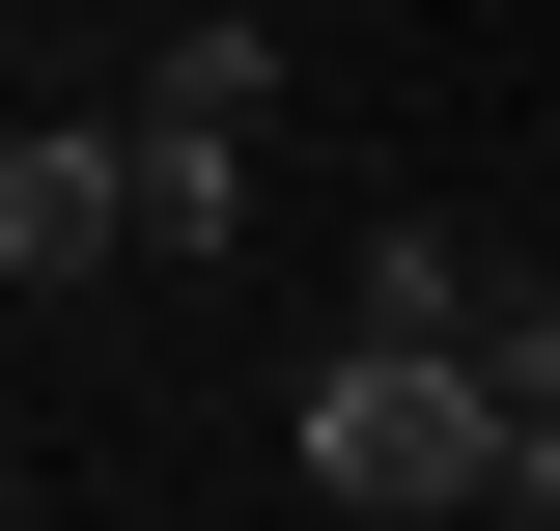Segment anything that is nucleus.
Wrapping results in <instances>:
<instances>
[{
	"instance_id": "obj_1",
	"label": "nucleus",
	"mask_w": 560,
	"mask_h": 531,
	"mask_svg": "<svg viewBox=\"0 0 560 531\" xmlns=\"http://www.w3.org/2000/svg\"><path fill=\"white\" fill-rule=\"evenodd\" d=\"M308 504H364V531L504 504V364H448V335H337V364H308Z\"/></svg>"
},
{
	"instance_id": "obj_2",
	"label": "nucleus",
	"mask_w": 560,
	"mask_h": 531,
	"mask_svg": "<svg viewBox=\"0 0 560 531\" xmlns=\"http://www.w3.org/2000/svg\"><path fill=\"white\" fill-rule=\"evenodd\" d=\"M113 252H168V224H140V113H28L0 140V280L57 308V280H113Z\"/></svg>"
},
{
	"instance_id": "obj_3",
	"label": "nucleus",
	"mask_w": 560,
	"mask_h": 531,
	"mask_svg": "<svg viewBox=\"0 0 560 531\" xmlns=\"http://www.w3.org/2000/svg\"><path fill=\"white\" fill-rule=\"evenodd\" d=\"M113 113H140V140H224V168H253V113H280V28H168Z\"/></svg>"
},
{
	"instance_id": "obj_4",
	"label": "nucleus",
	"mask_w": 560,
	"mask_h": 531,
	"mask_svg": "<svg viewBox=\"0 0 560 531\" xmlns=\"http://www.w3.org/2000/svg\"><path fill=\"white\" fill-rule=\"evenodd\" d=\"M504 531H560V420H504Z\"/></svg>"
}]
</instances>
